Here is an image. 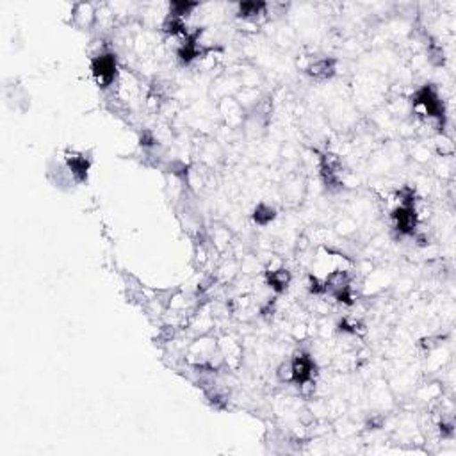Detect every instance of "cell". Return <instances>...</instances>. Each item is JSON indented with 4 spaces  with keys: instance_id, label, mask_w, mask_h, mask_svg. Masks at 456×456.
<instances>
[{
    "instance_id": "cell-11",
    "label": "cell",
    "mask_w": 456,
    "mask_h": 456,
    "mask_svg": "<svg viewBox=\"0 0 456 456\" xmlns=\"http://www.w3.org/2000/svg\"><path fill=\"white\" fill-rule=\"evenodd\" d=\"M278 378L280 382H293V369H291V360L282 364L278 367Z\"/></svg>"
},
{
    "instance_id": "cell-10",
    "label": "cell",
    "mask_w": 456,
    "mask_h": 456,
    "mask_svg": "<svg viewBox=\"0 0 456 456\" xmlns=\"http://www.w3.org/2000/svg\"><path fill=\"white\" fill-rule=\"evenodd\" d=\"M74 14H75V20H77L81 27H87L93 20H95V9H93V6L91 4L77 6Z\"/></svg>"
},
{
    "instance_id": "cell-1",
    "label": "cell",
    "mask_w": 456,
    "mask_h": 456,
    "mask_svg": "<svg viewBox=\"0 0 456 456\" xmlns=\"http://www.w3.org/2000/svg\"><path fill=\"white\" fill-rule=\"evenodd\" d=\"M412 105L413 109L421 111L422 116L439 120L440 123L444 121V103L431 84H426L415 91V95L412 96Z\"/></svg>"
},
{
    "instance_id": "cell-8",
    "label": "cell",
    "mask_w": 456,
    "mask_h": 456,
    "mask_svg": "<svg viewBox=\"0 0 456 456\" xmlns=\"http://www.w3.org/2000/svg\"><path fill=\"white\" fill-rule=\"evenodd\" d=\"M266 4L262 2H245L239 4V17L246 18V20H257L260 14H266Z\"/></svg>"
},
{
    "instance_id": "cell-6",
    "label": "cell",
    "mask_w": 456,
    "mask_h": 456,
    "mask_svg": "<svg viewBox=\"0 0 456 456\" xmlns=\"http://www.w3.org/2000/svg\"><path fill=\"white\" fill-rule=\"evenodd\" d=\"M66 168L70 172V177L75 182H86L91 168V157L81 152H72L66 155Z\"/></svg>"
},
{
    "instance_id": "cell-5",
    "label": "cell",
    "mask_w": 456,
    "mask_h": 456,
    "mask_svg": "<svg viewBox=\"0 0 456 456\" xmlns=\"http://www.w3.org/2000/svg\"><path fill=\"white\" fill-rule=\"evenodd\" d=\"M305 74L318 81H327L337 74V61L333 57H318V59L309 61L305 66Z\"/></svg>"
},
{
    "instance_id": "cell-7",
    "label": "cell",
    "mask_w": 456,
    "mask_h": 456,
    "mask_svg": "<svg viewBox=\"0 0 456 456\" xmlns=\"http://www.w3.org/2000/svg\"><path fill=\"white\" fill-rule=\"evenodd\" d=\"M291 271H287L285 267H276V269H271V271H267V285L275 291V293H284L285 289L289 287L291 284Z\"/></svg>"
},
{
    "instance_id": "cell-4",
    "label": "cell",
    "mask_w": 456,
    "mask_h": 456,
    "mask_svg": "<svg viewBox=\"0 0 456 456\" xmlns=\"http://www.w3.org/2000/svg\"><path fill=\"white\" fill-rule=\"evenodd\" d=\"M392 223L400 234H413L417 227V211L413 203H400L392 212Z\"/></svg>"
},
{
    "instance_id": "cell-2",
    "label": "cell",
    "mask_w": 456,
    "mask_h": 456,
    "mask_svg": "<svg viewBox=\"0 0 456 456\" xmlns=\"http://www.w3.org/2000/svg\"><path fill=\"white\" fill-rule=\"evenodd\" d=\"M91 74H93L100 87L112 86V82L116 81L118 75L116 56L111 54V52H102L96 57H93V61H91Z\"/></svg>"
},
{
    "instance_id": "cell-9",
    "label": "cell",
    "mask_w": 456,
    "mask_h": 456,
    "mask_svg": "<svg viewBox=\"0 0 456 456\" xmlns=\"http://www.w3.org/2000/svg\"><path fill=\"white\" fill-rule=\"evenodd\" d=\"M276 218V212L275 209H273L271 205H266V203H260V205H257V209H255L253 212V220L257 221L258 225H269L273 220Z\"/></svg>"
},
{
    "instance_id": "cell-3",
    "label": "cell",
    "mask_w": 456,
    "mask_h": 456,
    "mask_svg": "<svg viewBox=\"0 0 456 456\" xmlns=\"http://www.w3.org/2000/svg\"><path fill=\"white\" fill-rule=\"evenodd\" d=\"M291 369H293V383H298L300 387H305V385H310L314 382V358L305 351L296 353V357L291 360Z\"/></svg>"
}]
</instances>
